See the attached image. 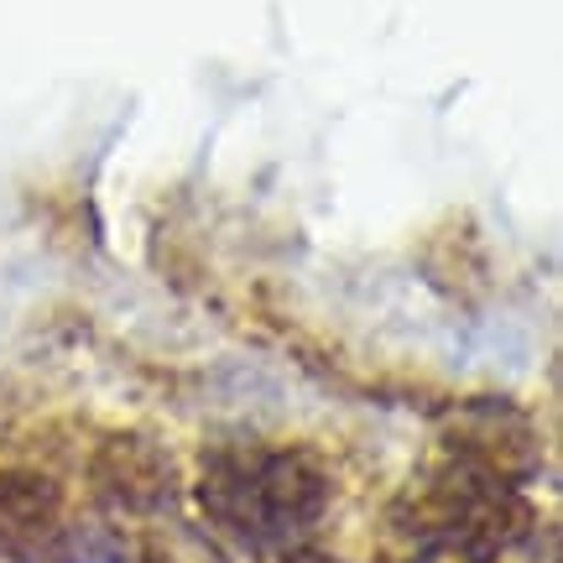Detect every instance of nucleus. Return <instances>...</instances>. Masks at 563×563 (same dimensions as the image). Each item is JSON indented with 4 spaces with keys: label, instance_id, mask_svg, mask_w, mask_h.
<instances>
[{
    "label": "nucleus",
    "instance_id": "obj_3",
    "mask_svg": "<svg viewBox=\"0 0 563 563\" xmlns=\"http://www.w3.org/2000/svg\"><path fill=\"white\" fill-rule=\"evenodd\" d=\"M100 485L115 496L121 506H131V511H157L162 501H167V490H173V470H167V454H157V449H146V443L136 439H121L110 443L100 454Z\"/></svg>",
    "mask_w": 563,
    "mask_h": 563
},
{
    "label": "nucleus",
    "instance_id": "obj_5",
    "mask_svg": "<svg viewBox=\"0 0 563 563\" xmlns=\"http://www.w3.org/2000/svg\"><path fill=\"white\" fill-rule=\"evenodd\" d=\"M292 563H323V559H292Z\"/></svg>",
    "mask_w": 563,
    "mask_h": 563
},
{
    "label": "nucleus",
    "instance_id": "obj_4",
    "mask_svg": "<svg viewBox=\"0 0 563 563\" xmlns=\"http://www.w3.org/2000/svg\"><path fill=\"white\" fill-rule=\"evenodd\" d=\"M58 522V490L32 470H0V543L47 538Z\"/></svg>",
    "mask_w": 563,
    "mask_h": 563
},
{
    "label": "nucleus",
    "instance_id": "obj_1",
    "mask_svg": "<svg viewBox=\"0 0 563 563\" xmlns=\"http://www.w3.org/2000/svg\"><path fill=\"white\" fill-rule=\"evenodd\" d=\"M329 481L298 449H214L199 470L203 517L235 543L292 548L323 517Z\"/></svg>",
    "mask_w": 563,
    "mask_h": 563
},
{
    "label": "nucleus",
    "instance_id": "obj_2",
    "mask_svg": "<svg viewBox=\"0 0 563 563\" xmlns=\"http://www.w3.org/2000/svg\"><path fill=\"white\" fill-rule=\"evenodd\" d=\"M449 439H454L460 464L485 470V475H496V481H506V485L538 464V433H532V422H527L522 412H511L506 402L464 407L460 422L449 428Z\"/></svg>",
    "mask_w": 563,
    "mask_h": 563
}]
</instances>
